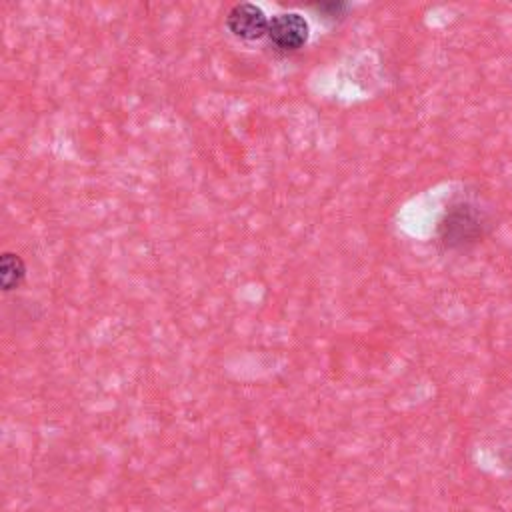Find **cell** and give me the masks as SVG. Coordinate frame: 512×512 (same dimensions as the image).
<instances>
[{"label": "cell", "instance_id": "6da1fadb", "mask_svg": "<svg viewBox=\"0 0 512 512\" xmlns=\"http://www.w3.org/2000/svg\"><path fill=\"white\" fill-rule=\"evenodd\" d=\"M486 228L484 212L470 202L452 204L438 222V238L446 248H462L482 238Z\"/></svg>", "mask_w": 512, "mask_h": 512}, {"label": "cell", "instance_id": "7a4b0ae2", "mask_svg": "<svg viewBox=\"0 0 512 512\" xmlns=\"http://www.w3.org/2000/svg\"><path fill=\"white\" fill-rule=\"evenodd\" d=\"M308 32L310 28L304 16H300L298 12H282L268 22L266 36L278 50L294 52L306 44Z\"/></svg>", "mask_w": 512, "mask_h": 512}, {"label": "cell", "instance_id": "3957f363", "mask_svg": "<svg viewBox=\"0 0 512 512\" xmlns=\"http://www.w3.org/2000/svg\"><path fill=\"white\" fill-rule=\"evenodd\" d=\"M226 26L240 40H260L268 32V18L260 6L240 2L228 10Z\"/></svg>", "mask_w": 512, "mask_h": 512}, {"label": "cell", "instance_id": "277c9868", "mask_svg": "<svg viewBox=\"0 0 512 512\" xmlns=\"http://www.w3.org/2000/svg\"><path fill=\"white\" fill-rule=\"evenodd\" d=\"M26 276V266L22 262V258L18 254H12V252H4L2 258H0V282H2V288L8 292V290H14L22 284Z\"/></svg>", "mask_w": 512, "mask_h": 512}]
</instances>
